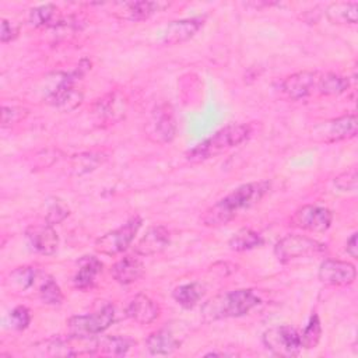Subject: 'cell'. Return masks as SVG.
I'll use <instances>...</instances> for the list:
<instances>
[{
  "label": "cell",
  "mask_w": 358,
  "mask_h": 358,
  "mask_svg": "<svg viewBox=\"0 0 358 358\" xmlns=\"http://www.w3.org/2000/svg\"><path fill=\"white\" fill-rule=\"evenodd\" d=\"M326 17L331 24L355 25L358 22V3L337 1L326 8Z\"/></svg>",
  "instance_id": "cell-22"
},
{
  "label": "cell",
  "mask_w": 358,
  "mask_h": 358,
  "mask_svg": "<svg viewBox=\"0 0 358 358\" xmlns=\"http://www.w3.org/2000/svg\"><path fill=\"white\" fill-rule=\"evenodd\" d=\"M119 6H120V10L116 11V15L119 18H123L127 21H143L150 18L155 13L169 7V3L143 0V1H126V3H120Z\"/></svg>",
  "instance_id": "cell-18"
},
{
  "label": "cell",
  "mask_w": 358,
  "mask_h": 358,
  "mask_svg": "<svg viewBox=\"0 0 358 358\" xmlns=\"http://www.w3.org/2000/svg\"><path fill=\"white\" fill-rule=\"evenodd\" d=\"M317 277L326 285L344 287L355 281L357 270L355 266L350 262L326 259L319 267Z\"/></svg>",
  "instance_id": "cell-12"
},
{
  "label": "cell",
  "mask_w": 358,
  "mask_h": 358,
  "mask_svg": "<svg viewBox=\"0 0 358 358\" xmlns=\"http://www.w3.org/2000/svg\"><path fill=\"white\" fill-rule=\"evenodd\" d=\"M204 287L199 282H187L176 287L172 292L173 299L183 308L190 309L203 298Z\"/></svg>",
  "instance_id": "cell-24"
},
{
  "label": "cell",
  "mask_w": 358,
  "mask_h": 358,
  "mask_svg": "<svg viewBox=\"0 0 358 358\" xmlns=\"http://www.w3.org/2000/svg\"><path fill=\"white\" fill-rule=\"evenodd\" d=\"M326 245L303 235H285L274 245V255L281 263H288L301 257H310L324 252Z\"/></svg>",
  "instance_id": "cell-7"
},
{
  "label": "cell",
  "mask_w": 358,
  "mask_h": 358,
  "mask_svg": "<svg viewBox=\"0 0 358 358\" xmlns=\"http://www.w3.org/2000/svg\"><path fill=\"white\" fill-rule=\"evenodd\" d=\"M115 306L108 303L96 312L71 316L67 320L69 333L77 337H96L115 322Z\"/></svg>",
  "instance_id": "cell-4"
},
{
  "label": "cell",
  "mask_w": 358,
  "mask_h": 358,
  "mask_svg": "<svg viewBox=\"0 0 358 358\" xmlns=\"http://www.w3.org/2000/svg\"><path fill=\"white\" fill-rule=\"evenodd\" d=\"M10 319H11V324L14 329L17 330H24L28 327L29 322H31V312L27 306H17L13 309L11 315H10Z\"/></svg>",
  "instance_id": "cell-35"
},
{
  "label": "cell",
  "mask_w": 358,
  "mask_h": 358,
  "mask_svg": "<svg viewBox=\"0 0 358 358\" xmlns=\"http://www.w3.org/2000/svg\"><path fill=\"white\" fill-rule=\"evenodd\" d=\"M133 340L123 336H105L98 338V350L112 357H123L133 345Z\"/></svg>",
  "instance_id": "cell-26"
},
{
  "label": "cell",
  "mask_w": 358,
  "mask_h": 358,
  "mask_svg": "<svg viewBox=\"0 0 358 358\" xmlns=\"http://www.w3.org/2000/svg\"><path fill=\"white\" fill-rule=\"evenodd\" d=\"M67 215H69V208L64 206V203L60 200H55L49 206L45 220H46V224L55 225V224L62 222Z\"/></svg>",
  "instance_id": "cell-33"
},
{
  "label": "cell",
  "mask_w": 358,
  "mask_h": 358,
  "mask_svg": "<svg viewBox=\"0 0 358 358\" xmlns=\"http://www.w3.org/2000/svg\"><path fill=\"white\" fill-rule=\"evenodd\" d=\"M260 303L252 289H234L213 296L201 306V315L207 322L239 317Z\"/></svg>",
  "instance_id": "cell-3"
},
{
  "label": "cell",
  "mask_w": 358,
  "mask_h": 358,
  "mask_svg": "<svg viewBox=\"0 0 358 358\" xmlns=\"http://www.w3.org/2000/svg\"><path fill=\"white\" fill-rule=\"evenodd\" d=\"M334 185L343 192H354L357 189V168L351 166L350 169L337 175L334 178Z\"/></svg>",
  "instance_id": "cell-31"
},
{
  "label": "cell",
  "mask_w": 358,
  "mask_h": 358,
  "mask_svg": "<svg viewBox=\"0 0 358 358\" xmlns=\"http://www.w3.org/2000/svg\"><path fill=\"white\" fill-rule=\"evenodd\" d=\"M320 337H322V324H320L319 316L315 313L310 316L308 326L301 334V344L306 350L315 348L319 344Z\"/></svg>",
  "instance_id": "cell-29"
},
{
  "label": "cell",
  "mask_w": 358,
  "mask_h": 358,
  "mask_svg": "<svg viewBox=\"0 0 358 358\" xmlns=\"http://www.w3.org/2000/svg\"><path fill=\"white\" fill-rule=\"evenodd\" d=\"M264 347L277 357H296L302 348L301 334L291 326H274L262 336Z\"/></svg>",
  "instance_id": "cell-8"
},
{
  "label": "cell",
  "mask_w": 358,
  "mask_h": 358,
  "mask_svg": "<svg viewBox=\"0 0 358 358\" xmlns=\"http://www.w3.org/2000/svg\"><path fill=\"white\" fill-rule=\"evenodd\" d=\"M39 296L48 305H60L63 301V294L57 282L52 277H46L39 287Z\"/></svg>",
  "instance_id": "cell-30"
},
{
  "label": "cell",
  "mask_w": 358,
  "mask_h": 358,
  "mask_svg": "<svg viewBox=\"0 0 358 358\" xmlns=\"http://www.w3.org/2000/svg\"><path fill=\"white\" fill-rule=\"evenodd\" d=\"M333 214L329 208L306 204L295 210L291 215V225L309 232H324L330 228Z\"/></svg>",
  "instance_id": "cell-10"
},
{
  "label": "cell",
  "mask_w": 358,
  "mask_h": 358,
  "mask_svg": "<svg viewBox=\"0 0 358 358\" xmlns=\"http://www.w3.org/2000/svg\"><path fill=\"white\" fill-rule=\"evenodd\" d=\"M350 87V80L337 73H320L317 94L320 95H340Z\"/></svg>",
  "instance_id": "cell-25"
},
{
  "label": "cell",
  "mask_w": 358,
  "mask_h": 358,
  "mask_svg": "<svg viewBox=\"0 0 358 358\" xmlns=\"http://www.w3.org/2000/svg\"><path fill=\"white\" fill-rule=\"evenodd\" d=\"M228 245L235 252H245L262 246L263 238L250 228H242L231 236Z\"/></svg>",
  "instance_id": "cell-27"
},
{
  "label": "cell",
  "mask_w": 358,
  "mask_h": 358,
  "mask_svg": "<svg viewBox=\"0 0 358 358\" xmlns=\"http://www.w3.org/2000/svg\"><path fill=\"white\" fill-rule=\"evenodd\" d=\"M270 189L267 180L250 182L236 187L228 196L208 207L200 217V221L206 227H221L228 224L238 211L249 208L259 203Z\"/></svg>",
  "instance_id": "cell-1"
},
{
  "label": "cell",
  "mask_w": 358,
  "mask_h": 358,
  "mask_svg": "<svg viewBox=\"0 0 358 358\" xmlns=\"http://www.w3.org/2000/svg\"><path fill=\"white\" fill-rule=\"evenodd\" d=\"M320 71H298L281 83V91L292 101L305 99L317 92Z\"/></svg>",
  "instance_id": "cell-11"
},
{
  "label": "cell",
  "mask_w": 358,
  "mask_h": 358,
  "mask_svg": "<svg viewBox=\"0 0 358 358\" xmlns=\"http://www.w3.org/2000/svg\"><path fill=\"white\" fill-rule=\"evenodd\" d=\"M73 161H74L73 168H76L77 172L81 173V172H88L91 169H94L95 166H98L99 162H102V158H99V155H94V154H83V155L74 157Z\"/></svg>",
  "instance_id": "cell-34"
},
{
  "label": "cell",
  "mask_w": 358,
  "mask_h": 358,
  "mask_svg": "<svg viewBox=\"0 0 358 358\" xmlns=\"http://www.w3.org/2000/svg\"><path fill=\"white\" fill-rule=\"evenodd\" d=\"M127 109V99L123 94L115 91L98 99L94 105L95 113L105 122H119L124 117Z\"/></svg>",
  "instance_id": "cell-17"
},
{
  "label": "cell",
  "mask_w": 358,
  "mask_h": 358,
  "mask_svg": "<svg viewBox=\"0 0 358 358\" xmlns=\"http://www.w3.org/2000/svg\"><path fill=\"white\" fill-rule=\"evenodd\" d=\"M345 250L347 253L357 259L358 257V242H357V232H354L348 239H347V243H345Z\"/></svg>",
  "instance_id": "cell-37"
},
{
  "label": "cell",
  "mask_w": 358,
  "mask_h": 358,
  "mask_svg": "<svg viewBox=\"0 0 358 358\" xmlns=\"http://www.w3.org/2000/svg\"><path fill=\"white\" fill-rule=\"evenodd\" d=\"M126 315L138 324H150L159 316V306L144 294H137L127 305Z\"/></svg>",
  "instance_id": "cell-19"
},
{
  "label": "cell",
  "mask_w": 358,
  "mask_h": 358,
  "mask_svg": "<svg viewBox=\"0 0 358 358\" xmlns=\"http://www.w3.org/2000/svg\"><path fill=\"white\" fill-rule=\"evenodd\" d=\"M180 344L182 340L178 337V333L168 326L152 331L145 340L147 350L152 355H169L176 351Z\"/></svg>",
  "instance_id": "cell-15"
},
{
  "label": "cell",
  "mask_w": 358,
  "mask_h": 358,
  "mask_svg": "<svg viewBox=\"0 0 358 358\" xmlns=\"http://www.w3.org/2000/svg\"><path fill=\"white\" fill-rule=\"evenodd\" d=\"M357 127V115L350 113L315 124L310 130V138L316 143L331 144L355 137Z\"/></svg>",
  "instance_id": "cell-5"
},
{
  "label": "cell",
  "mask_w": 358,
  "mask_h": 358,
  "mask_svg": "<svg viewBox=\"0 0 358 358\" xmlns=\"http://www.w3.org/2000/svg\"><path fill=\"white\" fill-rule=\"evenodd\" d=\"M25 235L32 249L41 255L50 256L57 250L59 236L53 229V225H49V224L31 225L27 229Z\"/></svg>",
  "instance_id": "cell-13"
},
{
  "label": "cell",
  "mask_w": 358,
  "mask_h": 358,
  "mask_svg": "<svg viewBox=\"0 0 358 358\" xmlns=\"http://www.w3.org/2000/svg\"><path fill=\"white\" fill-rule=\"evenodd\" d=\"M38 271L32 266H21L8 273L4 280L6 288L14 295H22L28 292L36 282Z\"/></svg>",
  "instance_id": "cell-21"
},
{
  "label": "cell",
  "mask_w": 358,
  "mask_h": 358,
  "mask_svg": "<svg viewBox=\"0 0 358 358\" xmlns=\"http://www.w3.org/2000/svg\"><path fill=\"white\" fill-rule=\"evenodd\" d=\"M102 270V263L92 256H87L80 262V268L74 275V287L81 291L92 288L98 273Z\"/></svg>",
  "instance_id": "cell-23"
},
{
  "label": "cell",
  "mask_w": 358,
  "mask_h": 358,
  "mask_svg": "<svg viewBox=\"0 0 358 358\" xmlns=\"http://www.w3.org/2000/svg\"><path fill=\"white\" fill-rule=\"evenodd\" d=\"M204 18L192 17L172 21L164 34V42L168 45H180L193 38L203 27Z\"/></svg>",
  "instance_id": "cell-14"
},
{
  "label": "cell",
  "mask_w": 358,
  "mask_h": 358,
  "mask_svg": "<svg viewBox=\"0 0 358 358\" xmlns=\"http://www.w3.org/2000/svg\"><path fill=\"white\" fill-rule=\"evenodd\" d=\"M252 134V129L245 123H231L225 127L217 130L211 137L194 145L186 152V159L189 162H203L213 157H217L241 143L246 141Z\"/></svg>",
  "instance_id": "cell-2"
},
{
  "label": "cell",
  "mask_w": 358,
  "mask_h": 358,
  "mask_svg": "<svg viewBox=\"0 0 358 358\" xmlns=\"http://www.w3.org/2000/svg\"><path fill=\"white\" fill-rule=\"evenodd\" d=\"M171 241V234L164 225H155L147 229L144 236L137 242L134 252L140 256H152L162 252Z\"/></svg>",
  "instance_id": "cell-16"
},
{
  "label": "cell",
  "mask_w": 358,
  "mask_h": 358,
  "mask_svg": "<svg viewBox=\"0 0 358 358\" xmlns=\"http://www.w3.org/2000/svg\"><path fill=\"white\" fill-rule=\"evenodd\" d=\"M143 220L138 215L130 217L122 227L106 232L95 241V250L101 255L115 256L126 250L138 232Z\"/></svg>",
  "instance_id": "cell-6"
},
{
  "label": "cell",
  "mask_w": 358,
  "mask_h": 358,
  "mask_svg": "<svg viewBox=\"0 0 358 358\" xmlns=\"http://www.w3.org/2000/svg\"><path fill=\"white\" fill-rule=\"evenodd\" d=\"M57 21V7L52 3L41 4L31 10L29 22L34 27H49Z\"/></svg>",
  "instance_id": "cell-28"
},
{
  "label": "cell",
  "mask_w": 358,
  "mask_h": 358,
  "mask_svg": "<svg viewBox=\"0 0 358 358\" xmlns=\"http://www.w3.org/2000/svg\"><path fill=\"white\" fill-rule=\"evenodd\" d=\"M147 136L155 143H169L176 136V119L171 105L161 103L152 112L145 126Z\"/></svg>",
  "instance_id": "cell-9"
},
{
  "label": "cell",
  "mask_w": 358,
  "mask_h": 358,
  "mask_svg": "<svg viewBox=\"0 0 358 358\" xmlns=\"http://www.w3.org/2000/svg\"><path fill=\"white\" fill-rule=\"evenodd\" d=\"M110 274L119 284L129 285L136 282L144 274V264L137 257L126 256L112 266Z\"/></svg>",
  "instance_id": "cell-20"
},
{
  "label": "cell",
  "mask_w": 358,
  "mask_h": 358,
  "mask_svg": "<svg viewBox=\"0 0 358 358\" xmlns=\"http://www.w3.org/2000/svg\"><path fill=\"white\" fill-rule=\"evenodd\" d=\"M28 115V110L20 106H3L1 108V126H13L22 120Z\"/></svg>",
  "instance_id": "cell-32"
},
{
  "label": "cell",
  "mask_w": 358,
  "mask_h": 358,
  "mask_svg": "<svg viewBox=\"0 0 358 358\" xmlns=\"http://www.w3.org/2000/svg\"><path fill=\"white\" fill-rule=\"evenodd\" d=\"M18 36V27L15 24H13L8 20H1V34H0V39L3 43L11 42Z\"/></svg>",
  "instance_id": "cell-36"
}]
</instances>
